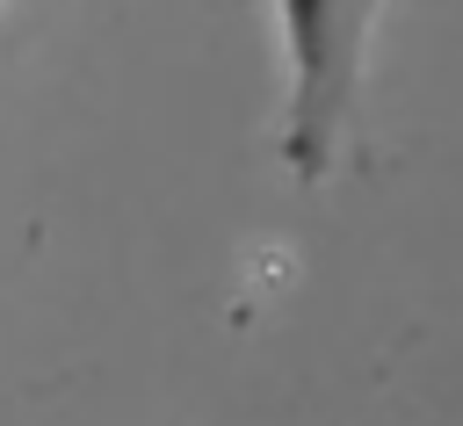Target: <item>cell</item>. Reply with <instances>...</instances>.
Listing matches in <instances>:
<instances>
[{"label": "cell", "mask_w": 463, "mask_h": 426, "mask_svg": "<svg viewBox=\"0 0 463 426\" xmlns=\"http://www.w3.org/2000/svg\"><path fill=\"white\" fill-rule=\"evenodd\" d=\"M282 36V166L318 188L333 181L354 123H362V79H369V36L383 0H268Z\"/></svg>", "instance_id": "cell-1"}]
</instances>
